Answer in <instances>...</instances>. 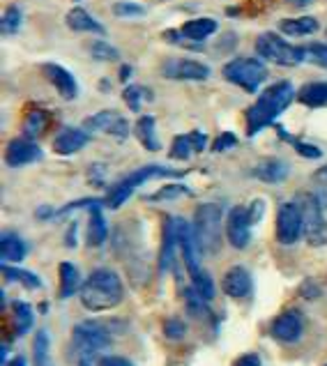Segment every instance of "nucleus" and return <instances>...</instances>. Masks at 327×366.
Wrapping results in <instances>:
<instances>
[{"label":"nucleus","instance_id":"nucleus-1","mask_svg":"<svg viewBox=\"0 0 327 366\" xmlns=\"http://www.w3.org/2000/svg\"><path fill=\"white\" fill-rule=\"evenodd\" d=\"M78 297H81V304L92 314L99 311H111L123 302L125 297V288L123 281L113 269L99 267L88 276L83 281L81 290H78Z\"/></svg>","mask_w":327,"mask_h":366},{"label":"nucleus","instance_id":"nucleus-2","mask_svg":"<svg viewBox=\"0 0 327 366\" xmlns=\"http://www.w3.org/2000/svg\"><path fill=\"white\" fill-rule=\"evenodd\" d=\"M295 99V87L288 81H279L274 85L265 87L256 99V104L246 108V134L256 136L260 129L272 125Z\"/></svg>","mask_w":327,"mask_h":366},{"label":"nucleus","instance_id":"nucleus-3","mask_svg":"<svg viewBox=\"0 0 327 366\" xmlns=\"http://www.w3.org/2000/svg\"><path fill=\"white\" fill-rule=\"evenodd\" d=\"M194 230H196L203 256L219 253L221 242H224V217H221L219 205L214 203L198 205L194 212Z\"/></svg>","mask_w":327,"mask_h":366},{"label":"nucleus","instance_id":"nucleus-4","mask_svg":"<svg viewBox=\"0 0 327 366\" xmlns=\"http://www.w3.org/2000/svg\"><path fill=\"white\" fill-rule=\"evenodd\" d=\"M178 175H182V171L166 169V166H143V169H139V171H132L125 180L113 185L109 196L104 198V201H106V208L118 210L127 201V198L137 192V187H141L143 182L155 180V178H178Z\"/></svg>","mask_w":327,"mask_h":366},{"label":"nucleus","instance_id":"nucleus-5","mask_svg":"<svg viewBox=\"0 0 327 366\" xmlns=\"http://www.w3.org/2000/svg\"><path fill=\"white\" fill-rule=\"evenodd\" d=\"M256 51L263 60H270L281 67H295L307 60L305 46H293L277 33H263L256 39Z\"/></svg>","mask_w":327,"mask_h":366},{"label":"nucleus","instance_id":"nucleus-6","mask_svg":"<svg viewBox=\"0 0 327 366\" xmlns=\"http://www.w3.org/2000/svg\"><path fill=\"white\" fill-rule=\"evenodd\" d=\"M224 78L246 92H256L267 78V67L258 58H235L224 67Z\"/></svg>","mask_w":327,"mask_h":366},{"label":"nucleus","instance_id":"nucleus-7","mask_svg":"<svg viewBox=\"0 0 327 366\" xmlns=\"http://www.w3.org/2000/svg\"><path fill=\"white\" fill-rule=\"evenodd\" d=\"M305 235V214L298 201H286L277 212V240L291 246Z\"/></svg>","mask_w":327,"mask_h":366},{"label":"nucleus","instance_id":"nucleus-8","mask_svg":"<svg viewBox=\"0 0 327 366\" xmlns=\"http://www.w3.org/2000/svg\"><path fill=\"white\" fill-rule=\"evenodd\" d=\"M302 214H305V240L311 246L327 244V219L323 217V205L316 201V196H300L298 198Z\"/></svg>","mask_w":327,"mask_h":366},{"label":"nucleus","instance_id":"nucleus-9","mask_svg":"<svg viewBox=\"0 0 327 366\" xmlns=\"http://www.w3.org/2000/svg\"><path fill=\"white\" fill-rule=\"evenodd\" d=\"M74 344L81 357H92L99 350L111 346V332L99 321H85L74 328Z\"/></svg>","mask_w":327,"mask_h":366},{"label":"nucleus","instance_id":"nucleus-10","mask_svg":"<svg viewBox=\"0 0 327 366\" xmlns=\"http://www.w3.org/2000/svg\"><path fill=\"white\" fill-rule=\"evenodd\" d=\"M162 76L173 78V81H205L210 78V67L198 60L171 58L162 65Z\"/></svg>","mask_w":327,"mask_h":366},{"label":"nucleus","instance_id":"nucleus-11","mask_svg":"<svg viewBox=\"0 0 327 366\" xmlns=\"http://www.w3.org/2000/svg\"><path fill=\"white\" fill-rule=\"evenodd\" d=\"M251 226L253 221L249 217V208H242L237 205L228 212V219H226V237L230 246L235 249H246L251 242Z\"/></svg>","mask_w":327,"mask_h":366},{"label":"nucleus","instance_id":"nucleus-12","mask_svg":"<svg viewBox=\"0 0 327 366\" xmlns=\"http://www.w3.org/2000/svg\"><path fill=\"white\" fill-rule=\"evenodd\" d=\"M178 242H180V251H182V258H185L189 274L191 276L198 274L201 272V256H203L201 244H198L194 224H187V221L180 217H178Z\"/></svg>","mask_w":327,"mask_h":366},{"label":"nucleus","instance_id":"nucleus-13","mask_svg":"<svg viewBox=\"0 0 327 366\" xmlns=\"http://www.w3.org/2000/svg\"><path fill=\"white\" fill-rule=\"evenodd\" d=\"M83 127L88 132H99V134H106V136H116V139L130 136V122H127L118 111H102V113L85 118Z\"/></svg>","mask_w":327,"mask_h":366},{"label":"nucleus","instance_id":"nucleus-14","mask_svg":"<svg viewBox=\"0 0 327 366\" xmlns=\"http://www.w3.org/2000/svg\"><path fill=\"white\" fill-rule=\"evenodd\" d=\"M39 155H42V150H39L37 143L28 136H21L10 141V146L5 150V162L7 166H12V169H21V166L37 162Z\"/></svg>","mask_w":327,"mask_h":366},{"label":"nucleus","instance_id":"nucleus-15","mask_svg":"<svg viewBox=\"0 0 327 366\" xmlns=\"http://www.w3.org/2000/svg\"><path fill=\"white\" fill-rule=\"evenodd\" d=\"M42 74L46 76V81H49L55 90H58V94L62 99H76L78 94V85H76V78L69 74V71L65 67L55 65V62H46V65H42Z\"/></svg>","mask_w":327,"mask_h":366},{"label":"nucleus","instance_id":"nucleus-16","mask_svg":"<svg viewBox=\"0 0 327 366\" xmlns=\"http://www.w3.org/2000/svg\"><path fill=\"white\" fill-rule=\"evenodd\" d=\"M302 330H305V323L298 311H286L272 323V337L281 344H295L302 337Z\"/></svg>","mask_w":327,"mask_h":366},{"label":"nucleus","instance_id":"nucleus-17","mask_svg":"<svg viewBox=\"0 0 327 366\" xmlns=\"http://www.w3.org/2000/svg\"><path fill=\"white\" fill-rule=\"evenodd\" d=\"M88 141H90L88 132L76 129V127H62L53 141V150L55 155L69 157V155H76L78 150H83L88 146Z\"/></svg>","mask_w":327,"mask_h":366},{"label":"nucleus","instance_id":"nucleus-18","mask_svg":"<svg viewBox=\"0 0 327 366\" xmlns=\"http://www.w3.org/2000/svg\"><path fill=\"white\" fill-rule=\"evenodd\" d=\"M251 274L242 265L230 267L224 274V293L233 300H242L251 293Z\"/></svg>","mask_w":327,"mask_h":366},{"label":"nucleus","instance_id":"nucleus-19","mask_svg":"<svg viewBox=\"0 0 327 366\" xmlns=\"http://www.w3.org/2000/svg\"><path fill=\"white\" fill-rule=\"evenodd\" d=\"M180 246L178 242V217L166 219L164 226V240H162V253H159V265H162V272L175 267V249Z\"/></svg>","mask_w":327,"mask_h":366},{"label":"nucleus","instance_id":"nucleus-20","mask_svg":"<svg viewBox=\"0 0 327 366\" xmlns=\"http://www.w3.org/2000/svg\"><path fill=\"white\" fill-rule=\"evenodd\" d=\"M253 178L267 182V185H279V182L288 178V164L281 162V159H263L253 169Z\"/></svg>","mask_w":327,"mask_h":366},{"label":"nucleus","instance_id":"nucleus-21","mask_svg":"<svg viewBox=\"0 0 327 366\" xmlns=\"http://www.w3.org/2000/svg\"><path fill=\"white\" fill-rule=\"evenodd\" d=\"M65 23H67L69 30H74V33H97V35L106 33L102 23L97 19H92L90 14L83 10V7H74V10H69L67 17H65Z\"/></svg>","mask_w":327,"mask_h":366},{"label":"nucleus","instance_id":"nucleus-22","mask_svg":"<svg viewBox=\"0 0 327 366\" xmlns=\"http://www.w3.org/2000/svg\"><path fill=\"white\" fill-rule=\"evenodd\" d=\"M102 205H106V201L90 208V224H88V244L90 246H102L109 237V226L104 221Z\"/></svg>","mask_w":327,"mask_h":366},{"label":"nucleus","instance_id":"nucleus-23","mask_svg":"<svg viewBox=\"0 0 327 366\" xmlns=\"http://www.w3.org/2000/svg\"><path fill=\"white\" fill-rule=\"evenodd\" d=\"M26 253H28V246L19 235L5 233L0 237V256H3L5 262H21L26 258Z\"/></svg>","mask_w":327,"mask_h":366},{"label":"nucleus","instance_id":"nucleus-24","mask_svg":"<svg viewBox=\"0 0 327 366\" xmlns=\"http://www.w3.org/2000/svg\"><path fill=\"white\" fill-rule=\"evenodd\" d=\"M279 30L291 37H307V35H314L318 30V19H314V17L284 19V21H279Z\"/></svg>","mask_w":327,"mask_h":366},{"label":"nucleus","instance_id":"nucleus-25","mask_svg":"<svg viewBox=\"0 0 327 366\" xmlns=\"http://www.w3.org/2000/svg\"><path fill=\"white\" fill-rule=\"evenodd\" d=\"M212 33H217V21L214 19H191L180 28V35L191 39V42H201Z\"/></svg>","mask_w":327,"mask_h":366},{"label":"nucleus","instance_id":"nucleus-26","mask_svg":"<svg viewBox=\"0 0 327 366\" xmlns=\"http://www.w3.org/2000/svg\"><path fill=\"white\" fill-rule=\"evenodd\" d=\"M81 274L71 262H60V300H67L81 290Z\"/></svg>","mask_w":327,"mask_h":366},{"label":"nucleus","instance_id":"nucleus-27","mask_svg":"<svg viewBox=\"0 0 327 366\" xmlns=\"http://www.w3.org/2000/svg\"><path fill=\"white\" fill-rule=\"evenodd\" d=\"M298 101L311 108L327 106V83H307L298 90Z\"/></svg>","mask_w":327,"mask_h":366},{"label":"nucleus","instance_id":"nucleus-28","mask_svg":"<svg viewBox=\"0 0 327 366\" xmlns=\"http://www.w3.org/2000/svg\"><path fill=\"white\" fill-rule=\"evenodd\" d=\"M134 132H137V139L141 141V146L150 150V153H155L162 146H159V139H157V129H155V118L153 115H141L137 127H134Z\"/></svg>","mask_w":327,"mask_h":366},{"label":"nucleus","instance_id":"nucleus-29","mask_svg":"<svg viewBox=\"0 0 327 366\" xmlns=\"http://www.w3.org/2000/svg\"><path fill=\"white\" fill-rule=\"evenodd\" d=\"M49 122L51 118L46 111H30V113L26 115V122H23V134H26L28 139H37L42 136V134L49 129Z\"/></svg>","mask_w":327,"mask_h":366},{"label":"nucleus","instance_id":"nucleus-30","mask_svg":"<svg viewBox=\"0 0 327 366\" xmlns=\"http://www.w3.org/2000/svg\"><path fill=\"white\" fill-rule=\"evenodd\" d=\"M12 318H14V330L17 334H26L33 328V309H30L28 302H14L12 304Z\"/></svg>","mask_w":327,"mask_h":366},{"label":"nucleus","instance_id":"nucleus-31","mask_svg":"<svg viewBox=\"0 0 327 366\" xmlns=\"http://www.w3.org/2000/svg\"><path fill=\"white\" fill-rule=\"evenodd\" d=\"M3 274H5L10 281L23 283V286H26V288H30V290L42 288V281H39V276H35L33 272H28V269H19V267H10V265H5V267H3Z\"/></svg>","mask_w":327,"mask_h":366},{"label":"nucleus","instance_id":"nucleus-32","mask_svg":"<svg viewBox=\"0 0 327 366\" xmlns=\"http://www.w3.org/2000/svg\"><path fill=\"white\" fill-rule=\"evenodd\" d=\"M123 99H125V104L134 111V113H139L143 101L153 99V92H148L146 87H141V85H127L125 92H123Z\"/></svg>","mask_w":327,"mask_h":366},{"label":"nucleus","instance_id":"nucleus-33","mask_svg":"<svg viewBox=\"0 0 327 366\" xmlns=\"http://www.w3.org/2000/svg\"><path fill=\"white\" fill-rule=\"evenodd\" d=\"M33 355H35V366H51L49 357V334L44 330L37 334L33 341Z\"/></svg>","mask_w":327,"mask_h":366},{"label":"nucleus","instance_id":"nucleus-34","mask_svg":"<svg viewBox=\"0 0 327 366\" xmlns=\"http://www.w3.org/2000/svg\"><path fill=\"white\" fill-rule=\"evenodd\" d=\"M21 21H23V14L17 5H10L3 14V33L5 35H14L17 30L21 28Z\"/></svg>","mask_w":327,"mask_h":366},{"label":"nucleus","instance_id":"nucleus-35","mask_svg":"<svg viewBox=\"0 0 327 366\" xmlns=\"http://www.w3.org/2000/svg\"><path fill=\"white\" fill-rule=\"evenodd\" d=\"M191 286L198 290V295L201 297H205L207 302H210L212 297H214V283H212V276L207 274V272H198V274H194L191 276Z\"/></svg>","mask_w":327,"mask_h":366},{"label":"nucleus","instance_id":"nucleus-36","mask_svg":"<svg viewBox=\"0 0 327 366\" xmlns=\"http://www.w3.org/2000/svg\"><path fill=\"white\" fill-rule=\"evenodd\" d=\"M191 153H194V146H191V139H189V134L185 136H175L173 139V146H171V157L173 159H178V162H187V159L191 157Z\"/></svg>","mask_w":327,"mask_h":366},{"label":"nucleus","instance_id":"nucleus-37","mask_svg":"<svg viewBox=\"0 0 327 366\" xmlns=\"http://www.w3.org/2000/svg\"><path fill=\"white\" fill-rule=\"evenodd\" d=\"M90 55L95 60H102V62H111V60H118L120 53H118L116 46H111L109 42H95L90 44Z\"/></svg>","mask_w":327,"mask_h":366},{"label":"nucleus","instance_id":"nucleus-38","mask_svg":"<svg viewBox=\"0 0 327 366\" xmlns=\"http://www.w3.org/2000/svg\"><path fill=\"white\" fill-rule=\"evenodd\" d=\"M189 194H191V192H189V187H185V185H166V187L159 189L157 194L148 196V198H150V201H171V198L189 196Z\"/></svg>","mask_w":327,"mask_h":366},{"label":"nucleus","instance_id":"nucleus-39","mask_svg":"<svg viewBox=\"0 0 327 366\" xmlns=\"http://www.w3.org/2000/svg\"><path fill=\"white\" fill-rule=\"evenodd\" d=\"M314 196H316V201L323 205V210H327V169L325 166L314 175Z\"/></svg>","mask_w":327,"mask_h":366},{"label":"nucleus","instance_id":"nucleus-40","mask_svg":"<svg viewBox=\"0 0 327 366\" xmlns=\"http://www.w3.org/2000/svg\"><path fill=\"white\" fill-rule=\"evenodd\" d=\"M305 53L309 62H314L316 67L327 69V44H309L305 46Z\"/></svg>","mask_w":327,"mask_h":366},{"label":"nucleus","instance_id":"nucleus-41","mask_svg":"<svg viewBox=\"0 0 327 366\" xmlns=\"http://www.w3.org/2000/svg\"><path fill=\"white\" fill-rule=\"evenodd\" d=\"M185 332H187V325L182 323L180 318H169V321L164 323V334H166V339L180 341L182 337H185Z\"/></svg>","mask_w":327,"mask_h":366},{"label":"nucleus","instance_id":"nucleus-42","mask_svg":"<svg viewBox=\"0 0 327 366\" xmlns=\"http://www.w3.org/2000/svg\"><path fill=\"white\" fill-rule=\"evenodd\" d=\"M113 14L116 17H143V14H146V7L137 5V3H116Z\"/></svg>","mask_w":327,"mask_h":366},{"label":"nucleus","instance_id":"nucleus-43","mask_svg":"<svg viewBox=\"0 0 327 366\" xmlns=\"http://www.w3.org/2000/svg\"><path fill=\"white\" fill-rule=\"evenodd\" d=\"M237 146V139L233 136L230 132H224V134H219L217 136V141L212 143V153H226V150H230V148H235Z\"/></svg>","mask_w":327,"mask_h":366},{"label":"nucleus","instance_id":"nucleus-44","mask_svg":"<svg viewBox=\"0 0 327 366\" xmlns=\"http://www.w3.org/2000/svg\"><path fill=\"white\" fill-rule=\"evenodd\" d=\"M286 136V134H284ZM288 139V136H286ZM293 146H295V150L302 155V157H307V159H318L323 153H321V148H316V146H309V143H302V141H295V139H288Z\"/></svg>","mask_w":327,"mask_h":366},{"label":"nucleus","instance_id":"nucleus-45","mask_svg":"<svg viewBox=\"0 0 327 366\" xmlns=\"http://www.w3.org/2000/svg\"><path fill=\"white\" fill-rule=\"evenodd\" d=\"M263 214H265V203H263L260 198H256V201L249 205V217H251L253 224H258V221L263 219Z\"/></svg>","mask_w":327,"mask_h":366},{"label":"nucleus","instance_id":"nucleus-46","mask_svg":"<svg viewBox=\"0 0 327 366\" xmlns=\"http://www.w3.org/2000/svg\"><path fill=\"white\" fill-rule=\"evenodd\" d=\"M99 366H134L130 360H125V357H118V355H106L99 360Z\"/></svg>","mask_w":327,"mask_h":366},{"label":"nucleus","instance_id":"nucleus-47","mask_svg":"<svg viewBox=\"0 0 327 366\" xmlns=\"http://www.w3.org/2000/svg\"><path fill=\"white\" fill-rule=\"evenodd\" d=\"M189 139H191V146H194V153H203L205 146H207L205 134H201V132H191Z\"/></svg>","mask_w":327,"mask_h":366},{"label":"nucleus","instance_id":"nucleus-48","mask_svg":"<svg viewBox=\"0 0 327 366\" xmlns=\"http://www.w3.org/2000/svg\"><path fill=\"white\" fill-rule=\"evenodd\" d=\"M235 366H260V357L253 353H246L235 362Z\"/></svg>","mask_w":327,"mask_h":366},{"label":"nucleus","instance_id":"nucleus-49","mask_svg":"<svg viewBox=\"0 0 327 366\" xmlns=\"http://www.w3.org/2000/svg\"><path fill=\"white\" fill-rule=\"evenodd\" d=\"M5 366H28V362H26V357H21V355H17V357H12L10 362H7Z\"/></svg>","mask_w":327,"mask_h":366},{"label":"nucleus","instance_id":"nucleus-50","mask_svg":"<svg viewBox=\"0 0 327 366\" xmlns=\"http://www.w3.org/2000/svg\"><path fill=\"white\" fill-rule=\"evenodd\" d=\"M286 3L293 7H307V5H311V0H286Z\"/></svg>","mask_w":327,"mask_h":366},{"label":"nucleus","instance_id":"nucleus-51","mask_svg":"<svg viewBox=\"0 0 327 366\" xmlns=\"http://www.w3.org/2000/svg\"><path fill=\"white\" fill-rule=\"evenodd\" d=\"M78 366H95V364H92V357H81V362H78Z\"/></svg>","mask_w":327,"mask_h":366},{"label":"nucleus","instance_id":"nucleus-52","mask_svg":"<svg viewBox=\"0 0 327 366\" xmlns=\"http://www.w3.org/2000/svg\"><path fill=\"white\" fill-rule=\"evenodd\" d=\"M130 67H123V71H120V76H123V81H127V76H130Z\"/></svg>","mask_w":327,"mask_h":366},{"label":"nucleus","instance_id":"nucleus-53","mask_svg":"<svg viewBox=\"0 0 327 366\" xmlns=\"http://www.w3.org/2000/svg\"><path fill=\"white\" fill-rule=\"evenodd\" d=\"M325 169H327V166H325Z\"/></svg>","mask_w":327,"mask_h":366}]
</instances>
